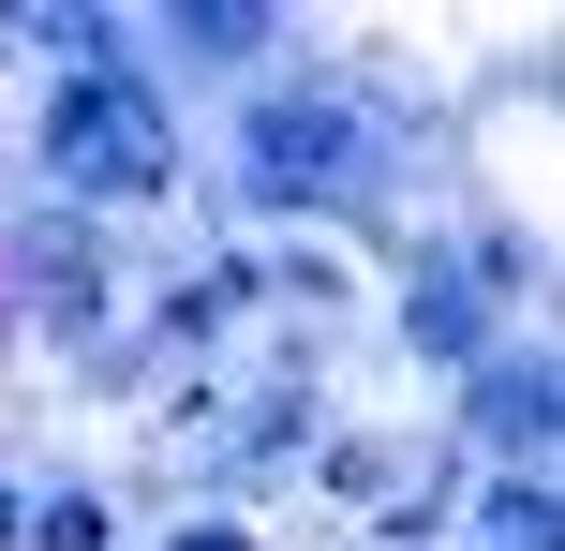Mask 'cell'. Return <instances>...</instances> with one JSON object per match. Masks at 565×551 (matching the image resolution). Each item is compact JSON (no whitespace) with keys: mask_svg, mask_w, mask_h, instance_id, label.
<instances>
[{"mask_svg":"<svg viewBox=\"0 0 565 551\" xmlns=\"http://www.w3.org/2000/svg\"><path fill=\"white\" fill-rule=\"evenodd\" d=\"M45 165L89 179V194H164V179H179V149H164V89H135V75H75V89L45 105Z\"/></svg>","mask_w":565,"mask_h":551,"instance_id":"1","label":"cell"},{"mask_svg":"<svg viewBox=\"0 0 565 551\" xmlns=\"http://www.w3.org/2000/svg\"><path fill=\"white\" fill-rule=\"evenodd\" d=\"M254 179H268V194H358V179H372L358 105H328V89H268V105H254Z\"/></svg>","mask_w":565,"mask_h":551,"instance_id":"2","label":"cell"},{"mask_svg":"<svg viewBox=\"0 0 565 551\" xmlns=\"http://www.w3.org/2000/svg\"><path fill=\"white\" fill-rule=\"evenodd\" d=\"M491 433H507V447H551V373H536V358H521V373H491Z\"/></svg>","mask_w":565,"mask_h":551,"instance_id":"3","label":"cell"}]
</instances>
